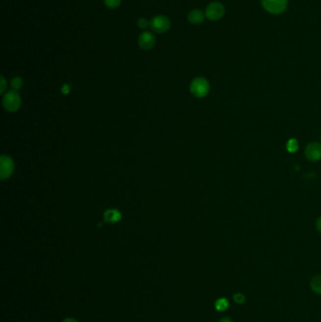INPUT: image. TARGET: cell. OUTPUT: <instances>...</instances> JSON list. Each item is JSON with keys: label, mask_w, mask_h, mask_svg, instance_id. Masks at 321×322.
<instances>
[{"label": "cell", "mask_w": 321, "mask_h": 322, "mask_svg": "<svg viewBox=\"0 0 321 322\" xmlns=\"http://www.w3.org/2000/svg\"><path fill=\"white\" fill-rule=\"evenodd\" d=\"M229 307V301L225 298H218L215 302V308L220 312H223L228 309Z\"/></svg>", "instance_id": "cell-12"}, {"label": "cell", "mask_w": 321, "mask_h": 322, "mask_svg": "<svg viewBox=\"0 0 321 322\" xmlns=\"http://www.w3.org/2000/svg\"><path fill=\"white\" fill-rule=\"evenodd\" d=\"M233 299H234V301L236 303L242 304V303H244L246 301V297L242 293H235L233 295Z\"/></svg>", "instance_id": "cell-15"}, {"label": "cell", "mask_w": 321, "mask_h": 322, "mask_svg": "<svg viewBox=\"0 0 321 322\" xmlns=\"http://www.w3.org/2000/svg\"><path fill=\"white\" fill-rule=\"evenodd\" d=\"M304 155L311 162H317L321 159V144L317 142L310 143L304 150Z\"/></svg>", "instance_id": "cell-6"}, {"label": "cell", "mask_w": 321, "mask_h": 322, "mask_svg": "<svg viewBox=\"0 0 321 322\" xmlns=\"http://www.w3.org/2000/svg\"><path fill=\"white\" fill-rule=\"evenodd\" d=\"M155 44V35L149 31H144L139 37V46L144 50H149L154 48Z\"/></svg>", "instance_id": "cell-8"}, {"label": "cell", "mask_w": 321, "mask_h": 322, "mask_svg": "<svg viewBox=\"0 0 321 322\" xmlns=\"http://www.w3.org/2000/svg\"><path fill=\"white\" fill-rule=\"evenodd\" d=\"M21 105V98L20 96L15 92L11 91L9 92L3 98V106L6 110L10 112H15L18 110Z\"/></svg>", "instance_id": "cell-4"}, {"label": "cell", "mask_w": 321, "mask_h": 322, "mask_svg": "<svg viewBox=\"0 0 321 322\" xmlns=\"http://www.w3.org/2000/svg\"><path fill=\"white\" fill-rule=\"evenodd\" d=\"M62 322H77V321H75L74 319H66Z\"/></svg>", "instance_id": "cell-22"}, {"label": "cell", "mask_w": 321, "mask_h": 322, "mask_svg": "<svg viewBox=\"0 0 321 322\" xmlns=\"http://www.w3.org/2000/svg\"><path fill=\"white\" fill-rule=\"evenodd\" d=\"M317 229H318V231L320 232V233H321V216L318 219V221H317Z\"/></svg>", "instance_id": "cell-19"}, {"label": "cell", "mask_w": 321, "mask_h": 322, "mask_svg": "<svg viewBox=\"0 0 321 322\" xmlns=\"http://www.w3.org/2000/svg\"><path fill=\"white\" fill-rule=\"evenodd\" d=\"M13 162L7 155H1L0 157V178L2 180L9 178L13 173Z\"/></svg>", "instance_id": "cell-7"}, {"label": "cell", "mask_w": 321, "mask_h": 322, "mask_svg": "<svg viewBox=\"0 0 321 322\" xmlns=\"http://www.w3.org/2000/svg\"><path fill=\"white\" fill-rule=\"evenodd\" d=\"M61 91H62V93H63L64 95H67V94L69 93V87H68L67 85H64V87L62 88Z\"/></svg>", "instance_id": "cell-21"}, {"label": "cell", "mask_w": 321, "mask_h": 322, "mask_svg": "<svg viewBox=\"0 0 321 322\" xmlns=\"http://www.w3.org/2000/svg\"><path fill=\"white\" fill-rule=\"evenodd\" d=\"M103 1L108 9H116L119 7L122 0H103Z\"/></svg>", "instance_id": "cell-14"}, {"label": "cell", "mask_w": 321, "mask_h": 322, "mask_svg": "<svg viewBox=\"0 0 321 322\" xmlns=\"http://www.w3.org/2000/svg\"><path fill=\"white\" fill-rule=\"evenodd\" d=\"M150 26L156 33H165L171 28V21L164 15H157L150 21Z\"/></svg>", "instance_id": "cell-5"}, {"label": "cell", "mask_w": 321, "mask_h": 322, "mask_svg": "<svg viewBox=\"0 0 321 322\" xmlns=\"http://www.w3.org/2000/svg\"><path fill=\"white\" fill-rule=\"evenodd\" d=\"M138 25L141 28H146L148 25H150V22L147 19H145V18H141L138 21Z\"/></svg>", "instance_id": "cell-17"}, {"label": "cell", "mask_w": 321, "mask_h": 322, "mask_svg": "<svg viewBox=\"0 0 321 322\" xmlns=\"http://www.w3.org/2000/svg\"><path fill=\"white\" fill-rule=\"evenodd\" d=\"M225 14V8L221 2H211L205 9V16L211 21H218Z\"/></svg>", "instance_id": "cell-3"}, {"label": "cell", "mask_w": 321, "mask_h": 322, "mask_svg": "<svg viewBox=\"0 0 321 322\" xmlns=\"http://www.w3.org/2000/svg\"></svg>", "instance_id": "cell-23"}, {"label": "cell", "mask_w": 321, "mask_h": 322, "mask_svg": "<svg viewBox=\"0 0 321 322\" xmlns=\"http://www.w3.org/2000/svg\"><path fill=\"white\" fill-rule=\"evenodd\" d=\"M310 287L314 293L321 296V274L314 275L311 278Z\"/></svg>", "instance_id": "cell-10"}, {"label": "cell", "mask_w": 321, "mask_h": 322, "mask_svg": "<svg viewBox=\"0 0 321 322\" xmlns=\"http://www.w3.org/2000/svg\"><path fill=\"white\" fill-rule=\"evenodd\" d=\"M286 149L289 153H295L298 149V142L294 138L290 139L286 143Z\"/></svg>", "instance_id": "cell-13"}, {"label": "cell", "mask_w": 321, "mask_h": 322, "mask_svg": "<svg viewBox=\"0 0 321 322\" xmlns=\"http://www.w3.org/2000/svg\"><path fill=\"white\" fill-rule=\"evenodd\" d=\"M104 219L107 223H118L122 219V215L116 209H109L105 212Z\"/></svg>", "instance_id": "cell-11"}, {"label": "cell", "mask_w": 321, "mask_h": 322, "mask_svg": "<svg viewBox=\"0 0 321 322\" xmlns=\"http://www.w3.org/2000/svg\"><path fill=\"white\" fill-rule=\"evenodd\" d=\"M5 89H6V81H5L4 77H3V76H1V86H0V93H1V94H2V93H4Z\"/></svg>", "instance_id": "cell-18"}, {"label": "cell", "mask_w": 321, "mask_h": 322, "mask_svg": "<svg viewBox=\"0 0 321 322\" xmlns=\"http://www.w3.org/2000/svg\"><path fill=\"white\" fill-rule=\"evenodd\" d=\"M23 85V81L20 77H14L12 80V87L13 90H19Z\"/></svg>", "instance_id": "cell-16"}, {"label": "cell", "mask_w": 321, "mask_h": 322, "mask_svg": "<svg viewBox=\"0 0 321 322\" xmlns=\"http://www.w3.org/2000/svg\"><path fill=\"white\" fill-rule=\"evenodd\" d=\"M233 322V320L231 318H229V317H223V318H222L220 320V322Z\"/></svg>", "instance_id": "cell-20"}, {"label": "cell", "mask_w": 321, "mask_h": 322, "mask_svg": "<svg viewBox=\"0 0 321 322\" xmlns=\"http://www.w3.org/2000/svg\"><path fill=\"white\" fill-rule=\"evenodd\" d=\"M261 3L266 12L275 15L286 12L288 6V0H261Z\"/></svg>", "instance_id": "cell-1"}, {"label": "cell", "mask_w": 321, "mask_h": 322, "mask_svg": "<svg viewBox=\"0 0 321 322\" xmlns=\"http://www.w3.org/2000/svg\"><path fill=\"white\" fill-rule=\"evenodd\" d=\"M210 84L203 77L195 78L191 84V94L195 97L202 98L209 94Z\"/></svg>", "instance_id": "cell-2"}, {"label": "cell", "mask_w": 321, "mask_h": 322, "mask_svg": "<svg viewBox=\"0 0 321 322\" xmlns=\"http://www.w3.org/2000/svg\"><path fill=\"white\" fill-rule=\"evenodd\" d=\"M204 16H205V13H203L201 10L196 9V10H193L189 13L188 19H189V21L191 22V24L200 25L203 22Z\"/></svg>", "instance_id": "cell-9"}]
</instances>
